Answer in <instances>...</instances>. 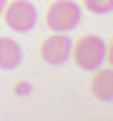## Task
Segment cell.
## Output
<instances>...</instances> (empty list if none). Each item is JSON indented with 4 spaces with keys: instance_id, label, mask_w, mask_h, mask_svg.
I'll return each mask as SVG.
<instances>
[{
    "instance_id": "6da1fadb",
    "label": "cell",
    "mask_w": 113,
    "mask_h": 121,
    "mask_svg": "<svg viewBox=\"0 0 113 121\" xmlns=\"http://www.w3.org/2000/svg\"><path fill=\"white\" fill-rule=\"evenodd\" d=\"M70 53H73V60L78 63V68L93 71V68L103 66V58H108V45L103 38L88 33V35H81L75 43H70Z\"/></svg>"
},
{
    "instance_id": "7a4b0ae2",
    "label": "cell",
    "mask_w": 113,
    "mask_h": 121,
    "mask_svg": "<svg viewBox=\"0 0 113 121\" xmlns=\"http://www.w3.org/2000/svg\"><path fill=\"white\" fill-rule=\"evenodd\" d=\"M81 20V8L73 0H53L45 10V23L53 33H68Z\"/></svg>"
},
{
    "instance_id": "3957f363",
    "label": "cell",
    "mask_w": 113,
    "mask_h": 121,
    "mask_svg": "<svg viewBox=\"0 0 113 121\" xmlns=\"http://www.w3.org/2000/svg\"><path fill=\"white\" fill-rule=\"evenodd\" d=\"M3 18H5L8 28L18 30V33H28V30L35 28L38 13L30 0H13V3H8L3 8Z\"/></svg>"
},
{
    "instance_id": "277c9868",
    "label": "cell",
    "mask_w": 113,
    "mask_h": 121,
    "mask_svg": "<svg viewBox=\"0 0 113 121\" xmlns=\"http://www.w3.org/2000/svg\"><path fill=\"white\" fill-rule=\"evenodd\" d=\"M70 56V38L65 33H53L40 43V58L50 66H58Z\"/></svg>"
},
{
    "instance_id": "5b68a950",
    "label": "cell",
    "mask_w": 113,
    "mask_h": 121,
    "mask_svg": "<svg viewBox=\"0 0 113 121\" xmlns=\"http://www.w3.org/2000/svg\"><path fill=\"white\" fill-rule=\"evenodd\" d=\"M96 73H93V78H90V93L96 98H101V101H108L113 93V73L111 68H93Z\"/></svg>"
},
{
    "instance_id": "8992f818",
    "label": "cell",
    "mask_w": 113,
    "mask_h": 121,
    "mask_svg": "<svg viewBox=\"0 0 113 121\" xmlns=\"http://www.w3.org/2000/svg\"><path fill=\"white\" fill-rule=\"evenodd\" d=\"M23 60V51L18 40L13 38H0V68L3 71H10V68H18Z\"/></svg>"
},
{
    "instance_id": "52a82bcc",
    "label": "cell",
    "mask_w": 113,
    "mask_h": 121,
    "mask_svg": "<svg viewBox=\"0 0 113 121\" xmlns=\"http://www.w3.org/2000/svg\"><path fill=\"white\" fill-rule=\"evenodd\" d=\"M83 8H85L88 13L103 15V13H108L113 8V0H83Z\"/></svg>"
},
{
    "instance_id": "ba28073f",
    "label": "cell",
    "mask_w": 113,
    "mask_h": 121,
    "mask_svg": "<svg viewBox=\"0 0 113 121\" xmlns=\"http://www.w3.org/2000/svg\"><path fill=\"white\" fill-rule=\"evenodd\" d=\"M3 8H5V0H0V15H3Z\"/></svg>"
}]
</instances>
